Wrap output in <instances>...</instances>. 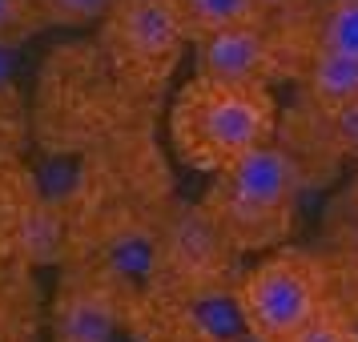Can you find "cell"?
<instances>
[{
  "mask_svg": "<svg viewBox=\"0 0 358 342\" xmlns=\"http://www.w3.org/2000/svg\"><path fill=\"white\" fill-rule=\"evenodd\" d=\"M185 41L178 0H117L105 17V49L137 89H157Z\"/></svg>",
  "mask_w": 358,
  "mask_h": 342,
  "instance_id": "cell-4",
  "label": "cell"
},
{
  "mask_svg": "<svg viewBox=\"0 0 358 342\" xmlns=\"http://www.w3.org/2000/svg\"><path fill=\"white\" fill-rule=\"evenodd\" d=\"M314 97L322 101L326 109L346 113L358 109V65L355 61H338V57H322L314 52Z\"/></svg>",
  "mask_w": 358,
  "mask_h": 342,
  "instance_id": "cell-8",
  "label": "cell"
},
{
  "mask_svg": "<svg viewBox=\"0 0 358 342\" xmlns=\"http://www.w3.org/2000/svg\"><path fill=\"white\" fill-rule=\"evenodd\" d=\"M314 52L358 65V0H326L318 8Z\"/></svg>",
  "mask_w": 358,
  "mask_h": 342,
  "instance_id": "cell-7",
  "label": "cell"
},
{
  "mask_svg": "<svg viewBox=\"0 0 358 342\" xmlns=\"http://www.w3.org/2000/svg\"><path fill=\"white\" fill-rule=\"evenodd\" d=\"M298 190V162L270 141L213 173L206 194V222L234 250H266L290 234Z\"/></svg>",
  "mask_w": 358,
  "mask_h": 342,
  "instance_id": "cell-2",
  "label": "cell"
},
{
  "mask_svg": "<svg viewBox=\"0 0 358 342\" xmlns=\"http://www.w3.org/2000/svg\"><path fill=\"white\" fill-rule=\"evenodd\" d=\"M178 4L189 41L226 33V29H242V24H254V20L266 17L258 0H178Z\"/></svg>",
  "mask_w": 358,
  "mask_h": 342,
  "instance_id": "cell-6",
  "label": "cell"
},
{
  "mask_svg": "<svg viewBox=\"0 0 358 342\" xmlns=\"http://www.w3.org/2000/svg\"><path fill=\"white\" fill-rule=\"evenodd\" d=\"M346 302H350V310L358 314V270H355V286H350V294H346Z\"/></svg>",
  "mask_w": 358,
  "mask_h": 342,
  "instance_id": "cell-13",
  "label": "cell"
},
{
  "mask_svg": "<svg viewBox=\"0 0 358 342\" xmlns=\"http://www.w3.org/2000/svg\"><path fill=\"white\" fill-rule=\"evenodd\" d=\"M117 0H36V20L45 24H93L105 20Z\"/></svg>",
  "mask_w": 358,
  "mask_h": 342,
  "instance_id": "cell-10",
  "label": "cell"
},
{
  "mask_svg": "<svg viewBox=\"0 0 358 342\" xmlns=\"http://www.w3.org/2000/svg\"><path fill=\"white\" fill-rule=\"evenodd\" d=\"M290 342H358V314L342 294H334Z\"/></svg>",
  "mask_w": 358,
  "mask_h": 342,
  "instance_id": "cell-9",
  "label": "cell"
},
{
  "mask_svg": "<svg viewBox=\"0 0 358 342\" xmlns=\"http://www.w3.org/2000/svg\"><path fill=\"white\" fill-rule=\"evenodd\" d=\"M266 17L254 20V24H242V29H226V33L194 41L197 45V77L270 85V77L278 73V49H274V36L266 33L270 29Z\"/></svg>",
  "mask_w": 358,
  "mask_h": 342,
  "instance_id": "cell-5",
  "label": "cell"
},
{
  "mask_svg": "<svg viewBox=\"0 0 358 342\" xmlns=\"http://www.w3.org/2000/svg\"><path fill=\"white\" fill-rule=\"evenodd\" d=\"M13 4H20V8H29V13L36 17V0H13ZM36 24H41V20H36Z\"/></svg>",
  "mask_w": 358,
  "mask_h": 342,
  "instance_id": "cell-14",
  "label": "cell"
},
{
  "mask_svg": "<svg viewBox=\"0 0 358 342\" xmlns=\"http://www.w3.org/2000/svg\"><path fill=\"white\" fill-rule=\"evenodd\" d=\"M302 0H258L262 13H290V8H298Z\"/></svg>",
  "mask_w": 358,
  "mask_h": 342,
  "instance_id": "cell-12",
  "label": "cell"
},
{
  "mask_svg": "<svg viewBox=\"0 0 358 342\" xmlns=\"http://www.w3.org/2000/svg\"><path fill=\"white\" fill-rule=\"evenodd\" d=\"M338 294L326 262L282 250L258 262L238 286V318L258 342H290Z\"/></svg>",
  "mask_w": 358,
  "mask_h": 342,
  "instance_id": "cell-3",
  "label": "cell"
},
{
  "mask_svg": "<svg viewBox=\"0 0 358 342\" xmlns=\"http://www.w3.org/2000/svg\"><path fill=\"white\" fill-rule=\"evenodd\" d=\"M36 17L29 13V8H20V4H13V0H0V45L4 41H17V36L33 33Z\"/></svg>",
  "mask_w": 358,
  "mask_h": 342,
  "instance_id": "cell-11",
  "label": "cell"
},
{
  "mask_svg": "<svg viewBox=\"0 0 358 342\" xmlns=\"http://www.w3.org/2000/svg\"><path fill=\"white\" fill-rule=\"evenodd\" d=\"M355 270H358V234H355Z\"/></svg>",
  "mask_w": 358,
  "mask_h": 342,
  "instance_id": "cell-15",
  "label": "cell"
},
{
  "mask_svg": "<svg viewBox=\"0 0 358 342\" xmlns=\"http://www.w3.org/2000/svg\"><path fill=\"white\" fill-rule=\"evenodd\" d=\"M278 105L266 85L194 77L173 101V149L189 169L217 173L274 141Z\"/></svg>",
  "mask_w": 358,
  "mask_h": 342,
  "instance_id": "cell-1",
  "label": "cell"
}]
</instances>
